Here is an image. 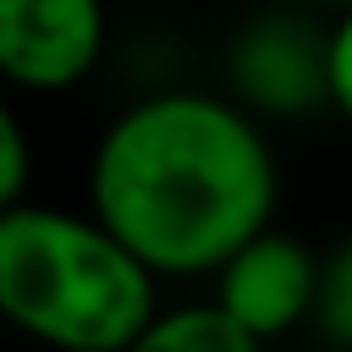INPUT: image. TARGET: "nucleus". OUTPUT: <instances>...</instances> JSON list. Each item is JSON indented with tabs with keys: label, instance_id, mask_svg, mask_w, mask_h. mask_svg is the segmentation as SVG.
Masks as SVG:
<instances>
[{
	"label": "nucleus",
	"instance_id": "1",
	"mask_svg": "<svg viewBox=\"0 0 352 352\" xmlns=\"http://www.w3.org/2000/svg\"><path fill=\"white\" fill-rule=\"evenodd\" d=\"M82 204L160 275L209 280L280 209V160L253 110L209 88H154L94 138Z\"/></svg>",
	"mask_w": 352,
	"mask_h": 352
},
{
	"label": "nucleus",
	"instance_id": "10",
	"mask_svg": "<svg viewBox=\"0 0 352 352\" xmlns=\"http://www.w3.org/2000/svg\"><path fill=\"white\" fill-rule=\"evenodd\" d=\"M292 6H302V11H330V16H336V11H346L352 0H292Z\"/></svg>",
	"mask_w": 352,
	"mask_h": 352
},
{
	"label": "nucleus",
	"instance_id": "11",
	"mask_svg": "<svg viewBox=\"0 0 352 352\" xmlns=\"http://www.w3.org/2000/svg\"><path fill=\"white\" fill-rule=\"evenodd\" d=\"M0 352H6V341H0Z\"/></svg>",
	"mask_w": 352,
	"mask_h": 352
},
{
	"label": "nucleus",
	"instance_id": "7",
	"mask_svg": "<svg viewBox=\"0 0 352 352\" xmlns=\"http://www.w3.org/2000/svg\"><path fill=\"white\" fill-rule=\"evenodd\" d=\"M308 330H319L336 352H352V236L319 253V302Z\"/></svg>",
	"mask_w": 352,
	"mask_h": 352
},
{
	"label": "nucleus",
	"instance_id": "9",
	"mask_svg": "<svg viewBox=\"0 0 352 352\" xmlns=\"http://www.w3.org/2000/svg\"><path fill=\"white\" fill-rule=\"evenodd\" d=\"M324 60H330V110L352 121V6L330 16L324 28Z\"/></svg>",
	"mask_w": 352,
	"mask_h": 352
},
{
	"label": "nucleus",
	"instance_id": "6",
	"mask_svg": "<svg viewBox=\"0 0 352 352\" xmlns=\"http://www.w3.org/2000/svg\"><path fill=\"white\" fill-rule=\"evenodd\" d=\"M121 352H270L258 336H248L220 302H160L154 319L121 346Z\"/></svg>",
	"mask_w": 352,
	"mask_h": 352
},
{
	"label": "nucleus",
	"instance_id": "8",
	"mask_svg": "<svg viewBox=\"0 0 352 352\" xmlns=\"http://www.w3.org/2000/svg\"><path fill=\"white\" fill-rule=\"evenodd\" d=\"M28 187H33V132L0 88V209L22 204Z\"/></svg>",
	"mask_w": 352,
	"mask_h": 352
},
{
	"label": "nucleus",
	"instance_id": "5",
	"mask_svg": "<svg viewBox=\"0 0 352 352\" xmlns=\"http://www.w3.org/2000/svg\"><path fill=\"white\" fill-rule=\"evenodd\" d=\"M110 44L104 0H0V82L16 94H72Z\"/></svg>",
	"mask_w": 352,
	"mask_h": 352
},
{
	"label": "nucleus",
	"instance_id": "2",
	"mask_svg": "<svg viewBox=\"0 0 352 352\" xmlns=\"http://www.w3.org/2000/svg\"><path fill=\"white\" fill-rule=\"evenodd\" d=\"M160 286L88 204L0 209V330L38 352H121L165 302Z\"/></svg>",
	"mask_w": 352,
	"mask_h": 352
},
{
	"label": "nucleus",
	"instance_id": "3",
	"mask_svg": "<svg viewBox=\"0 0 352 352\" xmlns=\"http://www.w3.org/2000/svg\"><path fill=\"white\" fill-rule=\"evenodd\" d=\"M226 82H231V99L258 121L270 116L297 121V116L330 110L324 28H314L302 6L253 16L226 50Z\"/></svg>",
	"mask_w": 352,
	"mask_h": 352
},
{
	"label": "nucleus",
	"instance_id": "4",
	"mask_svg": "<svg viewBox=\"0 0 352 352\" xmlns=\"http://www.w3.org/2000/svg\"><path fill=\"white\" fill-rule=\"evenodd\" d=\"M209 302H220L248 336H258L264 346L297 336L314 324V302H319V253L286 231V226H264L253 231L236 253L220 258V270L209 275Z\"/></svg>",
	"mask_w": 352,
	"mask_h": 352
}]
</instances>
